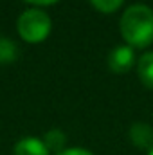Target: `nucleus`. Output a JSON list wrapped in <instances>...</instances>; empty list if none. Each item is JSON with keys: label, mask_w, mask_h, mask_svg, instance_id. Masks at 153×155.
Here are the masks:
<instances>
[{"label": "nucleus", "mask_w": 153, "mask_h": 155, "mask_svg": "<svg viewBox=\"0 0 153 155\" xmlns=\"http://www.w3.org/2000/svg\"><path fill=\"white\" fill-rule=\"evenodd\" d=\"M121 35L130 47H148L153 43V9L144 4L130 5L121 16Z\"/></svg>", "instance_id": "obj_1"}, {"label": "nucleus", "mask_w": 153, "mask_h": 155, "mask_svg": "<svg viewBox=\"0 0 153 155\" xmlns=\"http://www.w3.org/2000/svg\"><path fill=\"white\" fill-rule=\"evenodd\" d=\"M18 35L29 43H38L49 36L52 22L41 9H27L18 16Z\"/></svg>", "instance_id": "obj_2"}, {"label": "nucleus", "mask_w": 153, "mask_h": 155, "mask_svg": "<svg viewBox=\"0 0 153 155\" xmlns=\"http://www.w3.org/2000/svg\"><path fill=\"white\" fill-rule=\"evenodd\" d=\"M133 61H135V52H133V47H130V45H117L108 54V67L115 74L128 72L132 69Z\"/></svg>", "instance_id": "obj_3"}, {"label": "nucleus", "mask_w": 153, "mask_h": 155, "mask_svg": "<svg viewBox=\"0 0 153 155\" xmlns=\"http://www.w3.org/2000/svg\"><path fill=\"white\" fill-rule=\"evenodd\" d=\"M130 139L135 146L142 150H151L153 148V128L146 123H135L130 128Z\"/></svg>", "instance_id": "obj_4"}, {"label": "nucleus", "mask_w": 153, "mask_h": 155, "mask_svg": "<svg viewBox=\"0 0 153 155\" xmlns=\"http://www.w3.org/2000/svg\"><path fill=\"white\" fill-rule=\"evenodd\" d=\"M15 155H49V150H47V146L43 144L41 139L25 137V139L16 143Z\"/></svg>", "instance_id": "obj_5"}, {"label": "nucleus", "mask_w": 153, "mask_h": 155, "mask_svg": "<svg viewBox=\"0 0 153 155\" xmlns=\"http://www.w3.org/2000/svg\"><path fill=\"white\" fill-rule=\"evenodd\" d=\"M137 72L144 87L153 90V52H146L139 58L137 63Z\"/></svg>", "instance_id": "obj_6"}, {"label": "nucleus", "mask_w": 153, "mask_h": 155, "mask_svg": "<svg viewBox=\"0 0 153 155\" xmlns=\"http://www.w3.org/2000/svg\"><path fill=\"white\" fill-rule=\"evenodd\" d=\"M41 141H43V144L47 146L49 152H56V153H60V152H63V146H65L67 137H65V134H63L61 130L54 128V130H49Z\"/></svg>", "instance_id": "obj_7"}, {"label": "nucleus", "mask_w": 153, "mask_h": 155, "mask_svg": "<svg viewBox=\"0 0 153 155\" xmlns=\"http://www.w3.org/2000/svg\"><path fill=\"white\" fill-rule=\"evenodd\" d=\"M90 2H92V5L96 9H99L103 13H114L121 7V4L124 0H90Z\"/></svg>", "instance_id": "obj_8"}, {"label": "nucleus", "mask_w": 153, "mask_h": 155, "mask_svg": "<svg viewBox=\"0 0 153 155\" xmlns=\"http://www.w3.org/2000/svg\"><path fill=\"white\" fill-rule=\"evenodd\" d=\"M4 52H5V60L11 61V60L15 58V45H13L11 41L2 40V41H0V60H4Z\"/></svg>", "instance_id": "obj_9"}, {"label": "nucleus", "mask_w": 153, "mask_h": 155, "mask_svg": "<svg viewBox=\"0 0 153 155\" xmlns=\"http://www.w3.org/2000/svg\"><path fill=\"white\" fill-rule=\"evenodd\" d=\"M56 155H92V153L85 148H69V150H63V152H60Z\"/></svg>", "instance_id": "obj_10"}, {"label": "nucleus", "mask_w": 153, "mask_h": 155, "mask_svg": "<svg viewBox=\"0 0 153 155\" xmlns=\"http://www.w3.org/2000/svg\"><path fill=\"white\" fill-rule=\"evenodd\" d=\"M29 4H34V5H50V4H54V2H58V0H27Z\"/></svg>", "instance_id": "obj_11"}, {"label": "nucleus", "mask_w": 153, "mask_h": 155, "mask_svg": "<svg viewBox=\"0 0 153 155\" xmlns=\"http://www.w3.org/2000/svg\"><path fill=\"white\" fill-rule=\"evenodd\" d=\"M148 155H153V148H151V150H150V152H148Z\"/></svg>", "instance_id": "obj_12"}]
</instances>
